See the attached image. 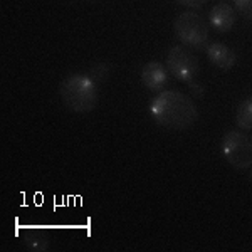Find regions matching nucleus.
Returning <instances> with one entry per match:
<instances>
[{"mask_svg": "<svg viewBox=\"0 0 252 252\" xmlns=\"http://www.w3.org/2000/svg\"><path fill=\"white\" fill-rule=\"evenodd\" d=\"M150 115L163 128L184 131L198 120V109L192 97L180 91H161L150 104Z\"/></svg>", "mask_w": 252, "mask_h": 252, "instance_id": "1", "label": "nucleus"}, {"mask_svg": "<svg viewBox=\"0 0 252 252\" xmlns=\"http://www.w3.org/2000/svg\"><path fill=\"white\" fill-rule=\"evenodd\" d=\"M99 84L89 74H71L59 84V96L64 108L72 113H89L99 99Z\"/></svg>", "mask_w": 252, "mask_h": 252, "instance_id": "2", "label": "nucleus"}, {"mask_svg": "<svg viewBox=\"0 0 252 252\" xmlns=\"http://www.w3.org/2000/svg\"><path fill=\"white\" fill-rule=\"evenodd\" d=\"M173 32L177 39L190 49H204L209 40V26L197 12H184L178 14L173 22Z\"/></svg>", "mask_w": 252, "mask_h": 252, "instance_id": "3", "label": "nucleus"}, {"mask_svg": "<svg viewBox=\"0 0 252 252\" xmlns=\"http://www.w3.org/2000/svg\"><path fill=\"white\" fill-rule=\"evenodd\" d=\"M222 155L237 170H249L252 165V140L239 129H230L222 138Z\"/></svg>", "mask_w": 252, "mask_h": 252, "instance_id": "4", "label": "nucleus"}, {"mask_svg": "<svg viewBox=\"0 0 252 252\" xmlns=\"http://www.w3.org/2000/svg\"><path fill=\"white\" fill-rule=\"evenodd\" d=\"M166 69L175 79L189 84L192 81H197L200 72L197 56L192 51H189L185 46H172L166 54Z\"/></svg>", "mask_w": 252, "mask_h": 252, "instance_id": "5", "label": "nucleus"}, {"mask_svg": "<svg viewBox=\"0 0 252 252\" xmlns=\"http://www.w3.org/2000/svg\"><path fill=\"white\" fill-rule=\"evenodd\" d=\"M235 22H237V12L227 2L215 3L209 12V24L215 32L225 34L234 29Z\"/></svg>", "mask_w": 252, "mask_h": 252, "instance_id": "6", "label": "nucleus"}, {"mask_svg": "<svg viewBox=\"0 0 252 252\" xmlns=\"http://www.w3.org/2000/svg\"><path fill=\"white\" fill-rule=\"evenodd\" d=\"M168 69L166 66H163L161 63H158V61H152V63H146L143 69H141V83H143V86L148 89V91L158 93L163 91V88L166 86V83H168Z\"/></svg>", "mask_w": 252, "mask_h": 252, "instance_id": "7", "label": "nucleus"}, {"mask_svg": "<svg viewBox=\"0 0 252 252\" xmlns=\"http://www.w3.org/2000/svg\"><path fill=\"white\" fill-rule=\"evenodd\" d=\"M205 54L207 59L214 64L217 69L220 71H229L235 66L237 63V54L230 49L229 46L222 42H212L205 47Z\"/></svg>", "mask_w": 252, "mask_h": 252, "instance_id": "8", "label": "nucleus"}, {"mask_svg": "<svg viewBox=\"0 0 252 252\" xmlns=\"http://www.w3.org/2000/svg\"><path fill=\"white\" fill-rule=\"evenodd\" d=\"M22 242L26 249L32 252H46L51 247V237H49L47 230L40 229V227H29L24 230Z\"/></svg>", "mask_w": 252, "mask_h": 252, "instance_id": "9", "label": "nucleus"}, {"mask_svg": "<svg viewBox=\"0 0 252 252\" xmlns=\"http://www.w3.org/2000/svg\"><path fill=\"white\" fill-rule=\"evenodd\" d=\"M235 125L242 131L252 129V96L246 97L239 103L237 113H235Z\"/></svg>", "mask_w": 252, "mask_h": 252, "instance_id": "10", "label": "nucleus"}, {"mask_svg": "<svg viewBox=\"0 0 252 252\" xmlns=\"http://www.w3.org/2000/svg\"><path fill=\"white\" fill-rule=\"evenodd\" d=\"M109 72H111V66H109L108 63H94L91 67H89L88 74L91 76L93 81H96L97 84H101L109 78Z\"/></svg>", "mask_w": 252, "mask_h": 252, "instance_id": "11", "label": "nucleus"}, {"mask_svg": "<svg viewBox=\"0 0 252 252\" xmlns=\"http://www.w3.org/2000/svg\"><path fill=\"white\" fill-rule=\"evenodd\" d=\"M234 9L241 17L252 20V0H234Z\"/></svg>", "mask_w": 252, "mask_h": 252, "instance_id": "12", "label": "nucleus"}, {"mask_svg": "<svg viewBox=\"0 0 252 252\" xmlns=\"http://www.w3.org/2000/svg\"><path fill=\"white\" fill-rule=\"evenodd\" d=\"M187 86H189L190 94H192L193 97H198V99H200V97H204V94H205V88L202 86V84L198 83V81H192V83H189Z\"/></svg>", "mask_w": 252, "mask_h": 252, "instance_id": "13", "label": "nucleus"}, {"mask_svg": "<svg viewBox=\"0 0 252 252\" xmlns=\"http://www.w3.org/2000/svg\"><path fill=\"white\" fill-rule=\"evenodd\" d=\"M182 5L189 7V9H202L209 0H178Z\"/></svg>", "mask_w": 252, "mask_h": 252, "instance_id": "14", "label": "nucleus"}, {"mask_svg": "<svg viewBox=\"0 0 252 252\" xmlns=\"http://www.w3.org/2000/svg\"><path fill=\"white\" fill-rule=\"evenodd\" d=\"M249 178L252 180V165H251V168H249Z\"/></svg>", "mask_w": 252, "mask_h": 252, "instance_id": "15", "label": "nucleus"}, {"mask_svg": "<svg viewBox=\"0 0 252 252\" xmlns=\"http://www.w3.org/2000/svg\"><path fill=\"white\" fill-rule=\"evenodd\" d=\"M86 2H94V0H86Z\"/></svg>", "mask_w": 252, "mask_h": 252, "instance_id": "16", "label": "nucleus"}]
</instances>
